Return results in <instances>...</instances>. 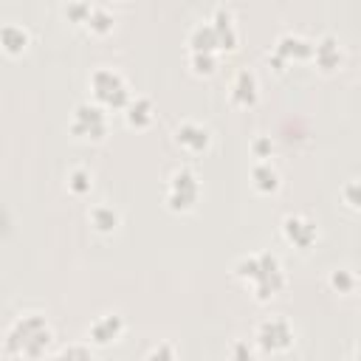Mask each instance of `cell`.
<instances>
[{
	"instance_id": "6da1fadb",
	"label": "cell",
	"mask_w": 361,
	"mask_h": 361,
	"mask_svg": "<svg viewBox=\"0 0 361 361\" xmlns=\"http://www.w3.org/2000/svg\"><path fill=\"white\" fill-rule=\"evenodd\" d=\"M234 276L251 288L257 302H271L285 290V282H288L285 268L274 251H257V254L240 257L234 265Z\"/></svg>"
},
{
	"instance_id": "7a4b0ae2",
	"label": "cell",
	"mask_w": 361,
	"mask_h": 361,
	"mask_svg": "<svg viewBox=\"0 0 361 361\" xmlns=\"http://www.w3.org/2000/svg\"><path fill=\"white\" fill-rule=\"evenodd\" d=\"M54 341V330L42 313H23L3 338V358H42Z\"/></svg>"
},
{
	"instance_id": "3957f363",
	"label": "cell",
	"mask_w": 361,
	"mask_h": 361,
	"mask_svg": "<svg viewBox=\"0 0 361 361\" xmlns=\"http://www.w3.org/2000/svg\"><path fill=\"white\" fill-rule=\"evenodd\" d=\"M90 93H93V102H99L107 110H124L135 96L127 79L113 68H96L90 73Z\"/></svg>"
},
{
	"instance_id": "277c9868",
	"label": "cell",
	"mask_w": 361,
	"mask_h": 361,
	"mask_svg": "<svg viewBox=\"0 0 361 361\" xmlns=\"http://www.w3.org/2000/svg\"><path fill=\"white\" fill-rule=\"evenodd\" d=\"M197 197H200V180H197V175L189 166L172 169V175L166 178V192H164L166 206L172 212H189V209H195Z\"/></svg>"
},
{
	"instance_id": "5b68a950",
	"label": "cell",
	"mask_w": 361,
	"mask_h": 361,
	"mask_svg": "<svg viewBox=\"0 0 361 361\" xmlns=\"http://www.w3.org/2000/svg\"><path fill=\"white\" fill-rule=\"evenodd\" d=\"M68 130L82 141H102L107 135V107L99 102H79L73 107Z\"/></svg>"
},
{
	"instance_id": "8992f818",
	"label": "cell",
	"mask_w": 361,
	"mask_h": 361,
	"mask_svg": "<svg viewBox=\"0 0 361 361\" xmlns=\"http://www.w3.org/2000/svg\"><path fill=\"white\" fill-rule=\"evenodd\" d=\"M254 341L262 353H285L293 347L296 341V333L290 327V322L285 316H268L257 324V333H254Z\"/></svg>"
},
{
	"instance_id": "52a82bcc",
	"label": "cell",
	"mask_w": 361,
	"mask_h": 361,
	"mask_svg": "<svg viewBox=\"0 0 361 361\" xmlns=\"http://www.w3.org/2000/svg\"><path fill=\"white\" fill-rule=\"evenodd\" d=\"M305 59H313V42L299 34H282L274 42V51L268 54V65L276 73H282L290 62H305Z\"/></svg>"
},
{
	"instance_id": "ba28073f",
	"label": "cell",
	"mask_w": 361,
	"mask_h": 361,
	"mask_svg": "<svg viewBox=\"0 0 361 361\" xmlns=\"http://www.w3.org/2000/svg\"><path fill=\"white\" fill-rule=\"evenodd\" d=\"M282 237H285L293 248L307 251V248H313V243L319 240V226H316L310 217H305V214H288V217L282 220Z\"/></svg>"
},
{
	"instance_id": "9c48e42d",
	"label": "cell",
	"mask_w": 361,
	"mask_h": 361,
	"mask_svg": "<svg viewBox=\"0 0 361 361\" xmlns=\"http://www.w3.org/2000/svg\"><path fill=\"white\" fill-rule=\"evenodd\" d=\"M175 144L189 155H203L212 144V133L197 121H180L175 127Z\"/></svg>"
},
{
	"instance_id": "30bf717a",
	"label": "cell",
	"mask_w": 361,
	"mask_h": 361,
	"mask_svg": "<svg viewBox=\"0 0 361 361\" xmlns=\"http://www.w3.org/2000/svg\"><path fill=\"white\" fill-rule=\"evenodd\" d=\"M121 333H124V319L118 313H104V316L90 322L87 341L96 344V347H110V344H116L121 338Z\"/></svg>"
},
{
	"instance_id": "8fae6325",
	"label": "cell",
	"mask_w": 361,
	"mask_h": 361,
	"mask_svg": "<svg viewBox=\"0 0 361 361\" xmlns=\"http://www.w3.org/2000/svg\"><path fill=\"white\" fill-rule=\"evenodd\" d=\"M313 62L322 73H333L341 68L344 62V51H341V42L338 37L333 34H322L316 42H313Z\"/></svg>"
},
{
	"instance_id": "7c38bea8",
	"label": "cell",
	"mask_w": 361,
	"mask_h": 361,
	"mask_svg": "<svg viewBox=\"0 0 361 361\" xmlns=\"http://www.w3.org/2000/svg\"><path fill=\"white\" fill-rule=\"evenodd\" d=\"M228 99H231L234 107H243V110H245V107H254L257 99H259L257 73L248 71V68L237 71V76H234V82H231V87H228Z\"/></svg>"
},
{
	"instance_id": "4fadbf2b",
	"label": "cell",
	"mask_w": 361,
	"mask_h": 361,
	"mask_svg": "<svg viewBox=\"0 0 361 361\" xmlns=\"http://www.w3.org/2000/svg\"><path fill=\"white\" fill-rule=\"evenodd\" d=\"M212 25H214V31H217L220 51H237L240 34H237V25H234V14L220 6V8H214V14H212Z\"/></svg>"
},
{
	"instance_id": "5bb4252c",
	"label": "cell",
	"mask_w": 361,
	"mask_h": 361,
	"mask_svg": "<svg viewBox=\"0 0 361 361\" xmlns=\"http://www.w3.org/2000/svg\"><path fill=\"white\" fill-rule=\"evenodd\" d=\"M124 121L133 127V130H147L152 121H155V107L147 96H133L130 104L124 107Z\"/></svg>"
},
{
	"instance_id": "9a60e30c",
	"label": "cell",
	"mask_w": 361,
	"mask_h": 361,
	"mask_svg": "<svg viewBox=\"0 0 361 361\" xmlns=\"http://www.w3.org/2000/svg\"><path fill=\"white\" fill-rule=\"evenodd\" d=\"M251 186L259 195H274V192H279L282 178H279V172H276V166L271 161H257L251 166Z\"/></svg>"
},
{
	"instance_id": "2e32d148",
	"label": "cell",
	"mask_w": 361,
	"mask_h": 361,
	"mask_svg": "<svg viewBox=\"0 0 361 361\" xmlns=\"http://www.w3.org/2000/svg\"><path fill=\"white\" fill-rule=\"evenodd\" d=\"M0 45H3V51H6L8 56H20V54L28 51L31 34H28V28H23V25H17V23H6L3 31H0Z\"/></svg>"
},
{
	"instance_id": "e0dca14e",
	"label": "cell",
	"mask_w": 361,
	"mask_h": 361,
	"mask_svg": "<svg viewBox=\"0 0 361 361\" xmlns=\"http://www.w3.org/2000/svg\"><path fill=\"white\" fill-rule=\"evenodd\" d=\"M189 51H212V54H223L212 20L197 23V25L192 28V34H189Z\"/></svg>"
},
{
	"instance_id": "ac0fdd59",
	"label": "cell",
	"mask_w": 361,
	"mask_h": 361,
	"mask_svg": "<svg viewBox=\"0 0 361 361\" xmlns=\"http://www.w3.org/2000/svg\"><path fill=\"white\" fill-rule=\"evenodd\" d=\"M118 212L113 209V206H107V203H102V206H93L90 209V226L99 231V234H113L116 228H118Z\"/></svg>"
},
{
	"instance_id": "d6986e66",
	"label": "cell",
	"mask_w": 361,
	"mask_h": 361,
	"mask_svg": "<svg viewBox=\"0 0 361 361\" xmlns=\"http://www.w3.org/2000/svg\"><path fill=\"white\" fill-rule=\"evenodd\" d=\"M113 25H116V17H113V11H110L107 6H93L90 17H87V23H85V28H87L90 34H96V37L110 34Z\"/></svg>"
},
{
	"instance_id": "ffe728a7",
	"label": "cell",
	"mask_w": 361,
	"mask_h": 361,
	"mask_svg": "<svg viewBox=\"0 0 361 361\" xmlns=\"http://www.w3.org/2000/svg\"><path fill=\"white\" fill-rule=\"evenodd\" d=\"M220 65V54H212V51H189V68L192 73L197 76H212Z\"/></svg>"
},
{
	"instance_id": "44dd1931",
	"label": "cell",
	"mask_w": 361,
	"mask_h": 361,
	"mask_svg": "<svg viewBox=\"0 0 361 361\" xmlns=\"http://www.w3.org/2000/svg\"><path fill=\"white\" fill-rule=\"evenodd\" d=\"M90 11H93V3L90 0H68L65 8H62V14H65V20L71 25H85L87 17H90Z\"/></svg>"
},
{
	"instance_id": "7402d4cb",
	"label": "cell",
	"mask_w": 361,
	"mask_h": 361,
	"mask_svg": "<svg viewBox=\"0 0 361 361\" xmlns=\"http://www.w3.org/2000/svg\"><path fill=\"white\" fill-rule=\"evenodd\" d=\"M90 186H93V175H90V169H85V166H73L71 172H68V192H73V195H87L90 192Z\"/></svg>"
},
{
	"instance_id": "603a6c76",
	"label": "cell",
	"mask_w": 361,
	"mask_h": 361,
	"mask_svg": "<svg viewBox=\"0 0 361 361\" xmlns=\"http://www.w3.org/2000/svg\"><path fill=\"white\" fill-rule=\"evenodd\" d=\"M330 288L336 293H353L358 288V276L350 268H336V271H330Z\"/></svg>"
},
{
	"instance_id": "cb8c5ba5",
	"label": "cell",
	"mask_w": 361,
	"mask_h": 361,
	"mask_svg": "<svg viewBox=\"0 0 361 361\" xmlns=\"http://www.w3.org/2000/svg\"><path fill=\"white\" fill-rule=\"evenodd\" d=\"M341 200L353 209V212H361V178H353L341 186Z\"/></svg>"
},
{
	"instance_id": "d4e9b609",
	"label": "cell",
	"mask_w": 361,
	"mask_h": 361,
	"mask_svg": "<svg viewBox=\"0 0 361 361\" xmlns=\"http://www.w3.org/2000/svg\"><path fill=\"white\" fill-rule=\"evenodd\" d=\"M251 152H254L257 161H268V158L274 155V141H271L268 135H257V138L251 141Z\"/></svg>"
},
{
	"instance_id": "484cf974",
	"label": "cell",
	"mask_w": 361,
	"mask_h": 361,
	"mask_svg": "<svg viewBox=\"0 0 361 361\" xmlns=\"http://www.w3.org/2000/svg\"><path fill=\"white\" fill-rule=\"evenodd\" d=\"M59 355L62 358H90V344L87 347H65V350H59Z\"/></svg>"
},
{
	"instance_id": "4316f807",
	"label": "cell",
	"mask_w": 361,
	"mask_h": 361,
	"mask_svg": "<svg viewBox=\"0 0 361 361\" xmlns=\"http://www.w3.org/2000/svg\"><path fill=\"white\" fill-rule=\"evenodd\" d=\"M178 353H175V347H169V344H158V347H152L149 353H147V358H175Z\"/></svg>"
},
{
	"instance_id": "83f0119b",
	"label": "cell",
	"mask_w": 361,
	"mask_h": 361,
	"mask_svg": "<svg viewBox=\"0 0 361 361\" xmlns=\"http://www.w3.org/2000/svg\"><path fill=\"white\" fill-rule=\"evenodd\" d=\"M231 355H234V358H251V355H254V350H251L245 341H240V344H234V347H231Z\"/></svg>"
},
{
	"instance_id": "f1b7e54d",
	"label": "cell",
	"mask_w": 361,
	"mask_h": 361,
	"mask_svg": "<svg viewBox=\"0 0 361 361\" xmlns=\"http://www.w3.org/2000/svg\"><path fill=\"white\" fill-rule=\"evenodd\" d=\"M355 355H358V358H361V341H358V347H355Z\"/></svg>"
}]
</instances>
